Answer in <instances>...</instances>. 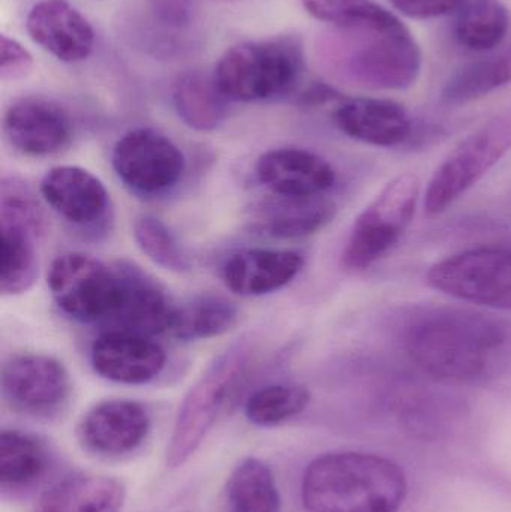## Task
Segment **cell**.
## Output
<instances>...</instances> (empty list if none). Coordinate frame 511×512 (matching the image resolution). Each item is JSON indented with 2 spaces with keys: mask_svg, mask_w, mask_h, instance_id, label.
<instances>
[{
  "mask_svg": "<svg viewBox=\"0 0 511 512\" xmlns=\"http://www.w3.org/2000/svg\"><path fill=\"white\" fill-rule=\"evenodd\" d=\"M306 11L336 29L392 27L401 23L389 9L374 0H300Z\"/></svg>",
  "mask_w": 511,
  "mask_h": 512,
  "instance_id": "obj_29",
  "label": "cell"
},
{
  "mask_svg": "<svg viewBox=\"0 0 511 512\" xmlns=\"http://www.w3.org/2000/svg\"><path fill=\"white\" fill-rule=\"evenodd\" d=\"M335 212V204L324 195L312 198L276 197V200L261 207L257 228L273 239H302L326 227Z\"/></svg>",
  "mask_w": 511,
  "mask_h": 512,
  "instance_id": "obj_22",
  "label": "cell"
},
{
  "mask_svg": "<svg viewBox=\"0 0 511 512\" xmlns=\"http://www.w3.org/2000/svg\"><path fill=\"white\" fill-rule=\"evenodd\" d=\"M510 150L511 108L468 135L435 171L426 191V215L446 212Z\"/></svg>",
  "mask_w": 511,
  "mask_h": 512,
  "instance_id": "obj_7",
  "label": "cell"
},
{
  "mask_svg": "<svg viewBox=\"0 0 511 512\" xmlns=\"http://www.w3.org/2000/svg\"><path fill=\"white\" fill-rule=\"evenodd\" d=\"M305 71L300 38L275 36L233 45L216 63V84L228 101L263 102L296 89Z\"/></svg>",
  "mask_w": 511,
  "mask_h": 512,
  "instance_id": "obj_4",
  "label": "cell"
},
{
  "mask_svg": "<svg viewBox=\"0 0 511 512\" xmlns=\"http://www.w3.org/2000/svg\"><path fill=\"white\" fill-rule=\"evenodd\" d=\"M336 30L327 62L339 77L369 90H405L416 84L422 51L402 21L392 27Z\"/></svg>",
  "mask_w": 511,
  "mask_h": 512,
  "instance_id": "obj_3",
  "label": "cell"
},
{
  "mask_svg": "<svg viewBox=\"0 0 511 512\" xmlns=\"http://www.w3.org/2000/svg\"><path fill=\"white\" fill-rule=\"evenodd\" d=\"M47 466V453L38 439L5 430L0 435V484L2 487L27 486L41 477Z\"/></svg>",
  "mask_w": 511,
  "mask_h": 512,
  "instance_id": "obj_28",
  "label": "cell"
},
{
  "mask_svg": "<svg viewBox=\"0 0 511 512\" xmlns=\"http://www.w3.org/2000/svg\"><path fill=\"white\" fill-rule=\"evenodd\" d=\"M510 26L509 9L500 0H465L456 12V39L462 47L476 53L500 47Z\"/></svg>",
  "mask_w": 511,
  "mask_h": 512,
  "instance_id": "obj_26",
  "label": "cell"
},
{
  "mask_svg": "<svg viewBox=\"0 0 511 512\" xmlns=\"http://www.w3.org/2000/svg\"><path fill=\"white\" fill-rule=\"evenodd\" d=\"M222 2H234V0H222Z\"/></svg>",
  "mask_w": 511,
  "mask_h": 512,
  "instance_id": "obj_36",
  "label": "cell"
},
{
  "mask_svg": "<svg viewBox=\"0 0 511 512\" xmlns=\"http://www.w3.org/2000/svg\"><path fill=\"white\" fill-rule=\"evenodd\" d=\"M47 283L57 307L86 324L113 321L125 292L119 267H108L78 252L57 256L48 270Z\"/></svg>",
  "mask_w": 511,
  "mask_h": 512,
  "instance_id": "obj_6",
  "label": "cell"
},
{
  "mask_svg": "<svg viewBox=\"0 0 511 512\" xmlns=\"http://www.w3.org/2000/svg\"><path fill=\"white\" fill-rule=\"evenodd\" d=\"M251 343L237 342L215 357L186 394L167 450V465L179 468L198 450L216 421L239 396L254 366Z\"/></svg>",
  "mask_w": 511,
  "mask_h": 512,
  "instance_id": "obj_5",
  "label": "cell"
},
{
  "mask_svg": "<svg viewBox=\"0 0 511 512\" xmlns=\"http://www.w3.org/2000/svg\"><path fill=\"white\" fill-rule=\"evenodd\" d=\"M230 512H279L281 498L273 472L261 460H243L227 484Z\"/></svg>",
  "mask_w": 511,
  "mask_h": 512,
  "instance_id": "obj_27",
  "label": "cell"
},
{
  "mask_svg": "<svg viewBox=\"0 0 511 512\" xmlns=\"http://www.w3.org/2000/svg\"><path fill=\"white\" fill-rule=\"evenodd\" d=\"M407 478L392 460L365 453H332L306 469L302 499L308 512H398Z\"/></svg>",
  "mask_w": 511,
  "mask_h": 512,
  "instance_id": "obj_2",
  "label": "cell"
},
{
  "mask_svg": "<svg viewBox=\"0 0 511 512\" xmlns=\"http://www.w3.org/2000/svg\"><path fill=\"white\" fill-rule=\"evenodd\" d=\"M419 197L416 174L405 173L393 179L357 218L342 254L344 267L365 270L383 258L410 227Z\"/></svg>",
  "mask_w": 511,
  "mask_h": 512,
  "instance_id": "obj_8",
  "label": "cell"
},
{
  "mask_svg": "<svg viewBox=\"0 0 511 512\" xmlns=\"http://www.w3.org/2000/svg\"><path fill=\"white\" fill-rule=\"evenodd\" d=\"M150 430L146 409L131 400H105L90 408L80 424L78 439L99 456H123L137 450Z\"/></svg>",
  "mask_w": 511,
  "mask_h": 512,
  "instance_id": "obj_14",
  "label": "cell"
},
{
  "mask_svg": "<svg viewBox=\"0 0 511 512\" xmlns=\"http://www.w3.org/2000/svg\"><path fill=\"white\" fill-rule=\"evenodd\" d=\"M2 128L8 143L32 158L59 155L74 138L68 111L41 96H24L12 102L3 114Z\"/></svg>",
  "mask_w": 511,
  "mask_h": 512,
  "instance_id": "obj_12",
  "label": "cell"
},
{
  "mask_svg": "<svg viewBox=\"0 0 511 512\" xmlns=\"http://www.w3.org/2000/svg\"><path fill=\"white\" fill-rule=\"evenodd\" d=\"M134 240L138 249L153 264L173 273L191 270V261L170 228L155 216H138L134 222Z\"/></svg>",
  "mask_w": 511,
  "mask_h": 512,
  "instance_id": "obj_31",
  "label": "cell"
},
{
  "mask_svg": "<svg viewBox=\"0 0 511 512\" xmlns=\"http://www.w3.org/2000/svg\"><path fill=\"white\" fill-rule=\"evenodd\" d=\"M309 399V391L302 385H266L246 400L245 414L257 426H276L302 414Z\"/></svg>",
  "mask_w": 511,
  "mask_h": 512,
  "instance_id": "obj_30",
  "label": "cell"
},
{
  "mask_svg": "<svg viewBox=\"0 0 511 512\" xmlns=\"http://www.w3.org/2000/svg\"><path fill=\"white\" fill-rule=\"evenodd\" d=\"M90 363L93 370L108 381L140 385L161 375L167 355L152 337L113 328L93 342Z\"/></svg>",
  "mask_w": 511,
  "mask_h": 512,
  "instance_id": "obj_13",
  "label": "cell"
},
{
  "mask_svg": "<svg viewBox=\"0 0 511 512\" xmlns=\"http://www.w3.org/2000/svg\"><path fill=\"white\" fill-rule=\"evenodd\" d=\"M402 15L414 20H432L456 14L465 0H389Z\"/></svg>",
  "mask_w": 511,
  "mask_h": 512,
  "instance_id": "obj_33",
  "label": "cell"
},
{
  "mask_svg": "<svg viewBox=\"0 0 511 512\" xmlns=\"http://www.w3.org/2000/svg\"><path fill=\"white\" fill-rule=\"evenodd\" d=\"M33 66V57L26 47L9 36H0V77L18 80L26 77Z\"/></svg>",
  "mask_w": 511,
  "mask_h": 512,
  "instance_id": "obj_32",
  "label": "cell"
},
{
  "mask_svg": "<svg viewBox=\"0 0 511 512\" xmlns=\"http://www.w3.org/2000/svg\"><path fill=\"white\" fill-rule=\"evenodd\" d=\"M405 346L411 361L434 378L480 382L506 369L511 331L491 316L446 310L413 325Z\"/></svg>",
  "mask_w": 511,
  "mask_h": 512,
  "instance_id": "obj_1",
  "label": "cell"
},
{
  "mask_svg": "<svg viewBox=\"0 0 511 512\" xmlns=\"http://www.w3.org/2000/svg\"><path fill=\"white\" fill-rule=\"evenodd\" d=\"M432 288L477 306L511 312V249L488 246L432 265Z\"/></svg>",
  "mask_w": 511,
  "mask_h": 512,
  "instance_id": "obj_9",
  "label": "cell"
},
{
  "mask_svg": "<svg viewBox=\"0 0 511 512\" xmlns=\"http://www.w3.org/2000/svg\"><path fill=\"white\" fill-rule=\"evenodd\" d=\"M35 230L0 219V289L3 295H18L30 289L38 277Z\"/></svg>",
  "mask_w": 511,
  "mask_h": 512,
  "instance_id": "obj_24",
  "label": "cell"
},
{
  "mask_svg": "<svg viewBox=\"0 0 511 512\" xmlns=\"http://www.w3.org/2000/svg\"><path fill=\"white\" fill-rule=\"evenodd\" d=\"M155 17L165 26L183 27L191 21L194 0H149Z\"/></svg>",
  "mask_w": 511,
  "mask_h": 512,
  "instance_id": "obj_34",
  "label": "cell"
},
{
  "mask_svg": "<svg viewBox=\"0 0 511 512\" xmlns=\"http://www.w3.org/2000/svg\"><path fill=\"white\" fill-rule=\"evenodd\" d=\"M0 379L6 402L24 414H54L71 393L68 370L62 361L47 354L11 355L3 363Z\"/></svg>",
  "mask_w": 511,
  "mask_h": 512,
  "instance_id": "obj_11",
  "label": "cell"
},
{
  "mask_svg": "<svg viewBox=\"0 0 511 512\" xmlns=\"http://www.w3.org/2000/svg\"><path fill=\"white\" fill-rule=\"evenodd\" d=\"M123 277L122 306L113 322L119 330L155 336L168 333L176 304L155 282L131 265H120Z\"/></svg>",
  "mask_w": 511,
  "mask_h": 512,
  "instance_id": "obj_20",
  "label": "cell"
},
{
  "mask_svg": "<svg viewBox=\"0 0 511 512\" xmlns=\"http://www.w3.org/2000/svg\"><path fill=\"white\" fill-rule=\"evenodd\" d=\"M333 119L348 137L377 147L401 146L413 131L405 108L389 99H351L335 111Z\"/></svg>",
  "mask_w": 511,
  "mask_h": 512,
  "instance_id": "obj_19",
  "label": "cell"
},
{
  "mask_svg": "<svg viewBox=\"0 0 511 512\" xmlns=\"http://www.w3.org/2000/svg\"><path fill=\"white\" fill-rule=\"evenodd\" d=\"M173 104L180 119L195 131L218 129L227 119L228 99L215 77L201 71L180 75L173 86Z\"/></svg>",
  "mask_w": 511,
  "mask_h": 512,
  "instance_id": "obj_23",
  "label": "cell"
},
{
  "mask_svg": "<svg viewBox=\"0 0 511 512\" xmlns=\"http://www.w3.org/2000/svg\"><path fill=\"white\" fill-rule=\"evenodd\" d=\"M122 483L104 475H72L42 495L35 512H120Z\"/></svg>",
  "mask_w": 511,
  "mask_h": 512,
  "instance_id": "obj_21",
  "label": "cell"
},
{
  "mask_svg": "<svg viewBox=\"0 0 511 512\" xmlns=\"http://www.w3.org/2000/svg\"><path fill=\"white\" fill-rule=\"evenodd\" d=\"M258 180L275 197H323L335 185V171L315 153L281 147L263 153L255 165Z\"/></svg>",
  "mask_w": 511,
  "mask_h": 512,
  "instance_id": "obj_16",
  "label": "cell"
},
{
  "mask_svg": "<svg viewBox=\"0 0 511 512\" xmlns=\"http://www.w3.org/2000/svg\"><path fill=\"white\" fill-rule=\"evenodd\" d=\"M495 62H497L498 68L503 72L504 78H506L507 84L511 83V44L503 53L494 56Z\"/></svg>",
  "mask_w": 511,
  "mask_h": 512,
  "instance_id": "obj_35",
  "label": "cell"
},
{
  "mask_svg": "<svg viewBox=\"0 0 511 512\" xmlns=\"http://www.w3.org/2000/svg\"><path fill=\"white\" fill-rule=\"evenodd\" d=\"M26 30L60 62H83L95 48L92 24L68 0H39L27 14Z\"/></svg>",
  "mask_w": 511,
  "mask_h": 512,
  "instance_id": "obj_15",
  "label": "cell"
},
{
  "mask_svg": "<svg viewBox=\"0 0 511 512\" xmlns=\"http://www.w3.org/2000/svg\"><path fill=\"white\" fill-rule=\"evenodd\" d=\"M239 319V310L219 295H198L174 309L171 336L185 342L213 339L228 333Z\"/></svg>",
  "mask_w": 511,
  "mask_h": 512,
  "instance_id": "obj_25",
  "label": "cell"
},
{
  "mask_svg": "<svg viewBox=\"0 0 511 512\" xmlns=\"http://www.w3.org/2000/svg\"><path fill=\"white\" fill-rule=\"evenodd\" d=\"M305 265L297 252L282 249H243L225 261V286L242 297L272 294L293 282Z\"/></svg>",
  "mask_w": 511,
  "mask_h": 512,
  "instance_id": "obj_18",
  "label": "cell"
},
{
  "mask_svg": "<svg viewBox=\"0 0 511 512\" xmlns=\"http://www.w3.org/2000/svg\"><path fill=\"white\" fill-rule=\"evenodd\" d=\"M111 164L126 188L144 197L173 189L185 173L182 150L155 129L126 132L114 144Z\"/></svg>",
  "mask_w": 511,
  "mask_h": 512,
  "instance_id": "obj_10",
  "label": "cell"
},
{
  "mask_svg": "<svg viewBox=\"0 0 511 512\" xmlns=\"http://www.w3.org/2000/svg\"><path fill=\"white\" fill-rule=\"evenodd\" d=\"M45 203L69 224L93 227L101 222L110 206L104 183L86 168L60 165L51 168L39 185Z\"/></svg>",
  "mask_w": 511,
  "mask_h": 512,
  "instance_id": "obj_17",
  "label": "cell"
}]
</instances>
